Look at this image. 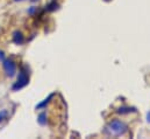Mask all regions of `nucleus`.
Here are the masks:
<instances>
[{
  "mask_svg": "<svg viewBox=\"0 0 150 139\" xmlns=\"http://www.w3.org/2000/svg\"><path fill=\"white\" fill-rule=\"evenodd\" d=\"M127 131H128V126L119 119H114L112 122H110L108 125L106 126V132L111 136H116V137L123 136Z\"/></svg>",
  "mask_w": 150,
  "mask_h": 139,
  "instance_id": "1",
  "label": "nucleus"
},
{
  "mask_svg": "<svg viewBox=\"0 0 150 139\" xmlns=\"http://www.w3.org/2000/svg\"><path fill=\"white\" fill-rule=\"evenodd\" d=\"M28 83H29V71H28V68L26 66H23L21 68V70H20V72H19V76H18L16 82L13 85V90L14 91H18V90L25 88Z\"/></svg>",
  "mask_w": 150,
  "mask_h": 139,
  "instance_id": "2",
  "label": "nucleus"
},
{
  "mask_svg": "<svg viewBox=\"0 0 150 139\" xmlns=\"http://www.w3.org/2000/svg\"><path fill=\"white\" fill-rule=\"evenodd\" d=\"M4 70H5V74L8 77H13L16 74V64L14 63L13 60L7 59V60L4 61Z\"/></svg>",
  "mask_w": 150,
  "mask_h": 139,
  "instance_id": "3",
  "label": "nucleus"
},
{
  "mask_svg": "<svg viewBox=\"0 0 150 139\" xmlns=\"http://www.w3.org/2000/svg\"><path fill=\"white\" fill-rule=\"evenodd\" d=\"M13 41L16 43V44H22L23 43V41H25V39H23V35L21 32H14V34H13Z\"/></svg>",
  "mask_w": 150,
  "mask_h": 139,
  "instance_id": "4",
  "label": "nucleus"
},
{
  "mask_svg": "<svg viewBox=\"0 0 150 139\" xmlns=\"http://www.w3.org/2000/svg\"><path fill=\"white\" fill-rule=\"evenodd\" d=\"M132 111H135V110L130 109V107H120L117 110V112H120V113H128V112H132Z\"/></svg>",
  "mask_w": 150,
  "mask_h": 139,
  "instance_id": "5",
  "label": "nucleus"
},
{
  "mask_svg": "<svg viewBox=\"0 0 150 139\" xmlns=\"http://www.w3.org/2000/svg\"><path fill=\"white\" fill-rule=\"evenodd\" d=\"M38 123H40L41 125L47 124V120H45V115H44V113H41V115L38 116Z\"/></svg>",
  "mask_w": 150,
  "mask_h": 139,
  "instance_id": "6",
  "label": "nucleus"
},
{
  "mask_svg": "<svg viewBox=\"0 0 150 139\" xmlns=\"http://www.w3.org/2000/svg\"><path fill=\"white\" fill-rule=\"evenodd\" d=\"M57 8H58V4H56V2H52V4L48 5V7H47L48 11H55V9H57Z\"/></svg>",
  "mask_w": 150,
  "mask_h": 139,
  "instance_id": "7",
  "label": "nucleus"
},
{
  "mask_svg": "<svg viewBox=\"0 0 150 139\" xmlns=\"http://www.w3.org/2000/svg\"><path fill=\"white\" fill-rule=\"evenodd\" d=\"M6 117H7V111H5V110L0 111V122H2Z\"/></svg>",
  "mask_w": 150,
  "mask_h": 139,
  "instance_id": "8",
  "label": "nucleus"
},
{
  "mask_svg": "<svg viewBox=\"0 0 150 139\" xmlns=\"http://www.w3.org/2000/svg\"><path fill=\"white\" fill-rule=\"evenodd\" d=\"M2 59H4V53L0 50V60H2Z\"/></svg>",
  "mask_w": 150,
  "mask_h": 139,
  "instance_id": "9",
  "label": "nucleus"
},
{
  "mask_svg": "<svg viewBox=\"0 0 150 139\" xmlns=\"http://www.w3.org/2000/svg\"><path fill=\"white\" fill-rule=\"evenodd\" d=\"M15 1H22V0H15Z\"/></svg>",
  "mask_w": 150,
  "mask_h": 139,
  "instance_id": "10",
  "label": "nucleus"
},
{
  "mask_svg": "<svg viewBox=\"0 0 150 139\" xmlns=\"http://www.w3.org/2000/svg\"><path fill=\"white\" fill-rule=\"evenodd\" d=\"M33 1H36V0H33Z\"/></svg>",
  "mask_w": 150,
  "mask_h": 139,
  "instance_id": "11",
  "label": "nucleus"
}]
</instances>
